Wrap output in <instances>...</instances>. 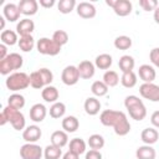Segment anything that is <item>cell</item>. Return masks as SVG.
I'll list each match as a JSON object with an SVG mask.
<instances>
[{
  "label": "cell",
  "instance_id": "cell-1",
  "mask_svg": "<svg viewBox=\"0 0 159 159\" xmlns=\"http://www.w3.org/2000/svg\"><path fill=\"white\" fill-rule=\"evenodd\" d=\"M99 122L106 127H112L114 133L119 137H124L130 132V123L122 111L104 109L99 114Z\"/></svg>",
  "mask_w": 159,
  "mask_h": 159
},
{
  "label": "cell",
  "instance_id": "cell-2",
  "mask_svg": "<svg viewBox=\"0 0 159 159\" xmlns=\"http://www.w3.org/2000/svg\"><path fill=\"white\" fill-rule=\"evenodd\" d=\"M6 123H10L15 130H24L26 128L25 116L10 106H6L0 114V125H5Z\"/></svg>",
  "mask_w": 159,
  "mask_h": 159
},
{
  "label": "cell",
  "instance_id": "cell-3",
  "mask_svg": "<svg viewBox=\"0 0 159 159\" xmlns=\"http://www.w3.org/2000/svg\"><path fill=\"white\" fill-rule=\"evenodd\" d=\"M124 107L128 111L129 117L134 120H143L147 117V108L138 96H127L124 99Z\"/></svg>",
  "mask_w": 159,
  "mask_h": 159
},
{
  "label": "cell",
  "instance_id": "cell-4",
  "mask_svg": "<svg viewBox=\"0 0 159 159\" xmlns=\"http://www.w3.org/2000/svg\"><path fill=\"white\" fill-rule=\"evenodd\" d=\"M5 86L9 91L16 93L21 89H26L30 86V75L25 72H14L7 76Z\"/></svg>",
  "mask_w": 159,
  "mask_h": 159
},
{
  "label": "cell",
  "instance_id": "cell-5",
  "mask_svg": "<svg viewBox=\"0 0 159 159\" xmlns=\"http://www.w3.org/2000/svg\"><path fill=\"white\" fill-rule=\"evenodd\" d=\"M24 65V58L17 52L9 53L4 60L0 61V73L4 76H9L14 73V71L20 70Z\"/></svg>",
  "mask_w": 159,
  "mask_h": 159
},
{
  "label": "cell",
  "instance_id": "cell-6",
  "mask_svg": "<svg viewBox=\"0 0 159 159\" xmlns=\"http://www.w3.org/2000/svg\"><path fill=\"white\" fill-rule=\"evenodd\" d=\"M36 50L41 55L46 56H56L61 52V46L57 45L52 39L48 37H41L36 42Z\"/></svg>",
  "mask_w": 159,
  "mask_h": 159
},
{
  "label": "cell",
  "instance_id": "cell-7",
  "mask_svg": "<svg viewBox=\"0 0 159 159\" xmlns=\"http://www.w3.org/2000/svg\"><path fill=\"white\" fill-rule=\"evenodd\" d=\"M43 155V149L36 143H25L20 148L21 159H41Z\"/></svg>",
  "mask_w": 159,
  "mask_h": 159
},
{
  "label": "cell",
  "instance_id": "cell-8",
  "mask_svg": "<svg viewBox=\"0 0 159 159\" xmlns=\"http://www.w3.org/2000/svg\"><path fill=\"white\" fill-rule=\"evenodd\" d=\"M139 94L150 102H159V86L155 83H142L139 86Z\"/></svg>",
  "mask_w": 159,
  "mask_h": 159
},
{
  "label": "cell",
  "instance_id": "cell-9",
  "mask_svg": "<svg viewBox=\"0 0 159 159\" xmlns=\"http://www.w3.org/2000/svg\"><path fill=\"white\" fill-rule=\"evenodd\" d=\"M80 78L81 77H80L78 68L77 66H73V65L66 66L61 73V80L66 86H75L80 81Z\"/></svg>",
  "mask_w": 159,
  "mask_h": 159
},
{
  "label": "cell",
  "instance_id": "cell-10",
  "mask_svg": "<svg viewBox=\"0 0 159 159\" xmlns=\"http://www.w3.org/2000/svg\"><path fill=\"white\" fill-rule=\"evenodd\" d=\"M76 11H77V15L82 19H93L97 14L94 5L88 1H82V2L77 4Z\"/></svg>",
  "mask_w": 159,
  "mask_h": 159
},
{
  "label": "cell",
  "instance_id": "cell-11",
  "mask_svg": "<svg viewBox=\"0 0 159 159\" xmlns=\"http://www.w3.org/2000/svg\"><path fill=\"white\" fill-rule=\"evenodd\" d=\"M42 135V132L40 129L39 125L32 124V125H27L24 130H22V139L26 143H36Z\"/></svg>",
  "mask_w": 159,
  "mask_h": 159
},
{
  "label": "cell",
  "instance_id": "cell-12",
  "mask_svg": "<svg viewBox=\"0 0 159 159\" xmlns=\"http://www.w3.org/2000/svg\"><path fill=\"white\" fill-rule=\"evenodd\" d=\"M138 76L143 81V83H153L155 77H157V72H155V68L152 65L144 63V65L139 66Z\"/></svg>",
  "mask_w": 159,
  "mask_h": 159
},
{
  "label": "cell",
  "instance_id": "cell-13",
  "mask_svg": "<svg viewBox=\"0 0 159 159\" xmlns=\"http://www.w3.org/2000/svg\"><path fill=\"white\" fill-rule=\"evenodd\" d=\"M2 15H4V17H5L7 21L15 22V21H17V20L20 19L21 12H20V9H19V6H17L16 4H14V2H7V4H5L4 7H2Z\"/></svg>",
  "mask_w": 159,
  "mask_h": 159
},
{
  "label": "cell",
  "instance_id": "cell-14",
  "mask_svg": "<svg viewBox=\"0 0 159 159\" xmlns=\"http://www.w3.org/2000/svg\"><path fill=\"white\" fill-rule=\"evenodd\" d=\"M77 68H78V72H80V77L83 78V80H89L96 73V66H94V63L91 62V61H88V60L81 61L78 63Z\"/></svg>",
  "mask_w": 159,
  "mask_h": 159
},
{
  "label": "cell",
  "instance_id": "cell-15",
  "mask_svg": "<svg viewBox=\"0 0 159 159\" xmlns=\"http://www.w3.org/2000/svg\"><path fill=\"white\" fill-rule=\"evenodd\" d=\"M47 116V108L42 103H35L30 108V119L35 123H41Z\"/></svg>",
  "mask_w": 159,
  "mask_h": 159
},
{
  "label": "cell",
  "instance_id": "cell-16",
  "mask_svg": "<svg viewBox=\"0 0 159 159\" xmlns=\"http://www.w3.org/2000/svg\"><path fill=\"white\" fill-rule=\"evenodd\" d=\"M17 6L20 12L25 16H32L39 11V2L36 0H21Z\"/></svg>",
  "mask_w": 159,
  "mask_h": 159
},
{
  "label": "cell",
  "instance_id": "cell-17",
  "mask_svg": "<svg viewBox=\"0 0 159 159\" xmlns=\"http://www.w3.org/2000/svg\"><path fill=\"white\" fill-rule=\"evenodd\" d=\"M112 9H113L116 15H118L120 17H124V16H128L132 12L133 5L129 0H116L114 6Z\"/></svg>",
  "mask_w": 159,
  "mask_h": 159
},
{
  "label": "cell",
  "instance_id": "cell-18",
  "mask_svg": "<svg viewBox=\"0 0 159 159\" xmlns=\"http://www.w3.org/2000/svg\"><path fill=\"white\" fill-rule=\"evenodd\" d=\"M35 30V22L27 17L20 20L17 24H16V32L17 35L21 37V36H27V35H31Z\"/></svg>",
  "mask_w": 159,
  "mask_h": 159
},
{
  "label": "cell",
  "instance_id": "cell-19",
  "mask_svg": "<svg viewBox=\"0 0 159 159\" xmlns=\"http://www.w3.org/2000/svg\"><path fill=\"white\" fill-rule=\"evenodd\" d=\"M140 139L144 144H148V145H153L158 142L159 139V132L154 128V127H148L145 129L142 130L140 133Z\"/></svg>",
  "mask_w": 159,
  "mask_h": 159
},
{
  "label": "cell",
  "instance_id": "cell-20",
  "mask_svg": "<svg viewBox=\"0 0 159 159\" xmlns=\"http://www.w3.org/2000/svg\"><path fill=\"white\" fill-rule=\"evenodd\" d=\"M101 102L97 97H88L84 103H83V108H84V112L88 114V116H96L101 111Z\"/></svg>",
  "mask_w": 159,
  "mask_h": 159
},
{
  "label": "cell",
  "instance_id": "cell-21",
  "mask_svg": "<svg viewBox=\"0 0 159 159\" xmlns=\"http://www.w3.org/2000/svg\"><path fill=\"white\" fill-rule=\"evenodd\" d=\"M41 97L47 103H56L58 97H60V93H58V89L55 86L50 84V86H46L41 89Z\"/></svg>",
  "mask_w": 159,
  "mask_h": 159
},
{
  "label": "cell",
  "instance_id": "cell-22",
  "mask_svg": "<svg viewBox=\"0 0 159 159\" xmlns=\"http://www.w3.org/2000/svg\"><path fill=\"white\" fill-rule=\"evenodd\" d=\"M135 157H137V159H155L157 152L152 145L144 144V145H140L137 148Z\"/></svg>",
  "mask_w": 159,
  "mask_h": 159
},
{
  "label": "cell",
  "instance_id": "cell-23",
  "mask_svg": "<svg viewBox=\"0 0 159 159\" xmlns=\"http://www.w3.org/2000/svg\"><path fill=\"white\" fill-rule=\"evenodd\" d=\"M51 144L58 147V148H63L65 145L68 144V133H66L65 130H55L51 134Z\"/></svg>",
  "mask_w": 159,
  "mask_h": 159
},
{
  "label": "cell",
  "instance_id": "cell-24",
  "mask_svg": "<svg viewBox=\"0 0 159 159\" xmlns=\"http://www.w3.org/2000/svg\"><path fill=\"white\" fill-rule=\"evenodd\" d=\"M62 129L66 133H73L78 129L80 127V120L77 119V117L75 116H67L62 119Z\"/></svg>",
  "mask_w": 159,
  "mask_h": 159
},
{
  "label": "cell",
  "instance_id": "cell-25",
  "mask_svg": "<svg viewBox=\"0 0 159 159\" xmlns=\"http://www.w3.org/2000/svg\"><path fill=\"white\" fill-rule=\"evenodd\" d=\"M17 32L12 31V30H4L0 34V40L1 43L6 45V46H14L15 43H19V37H17Z\"/></svg>",
  "mask_w": 159,
  "mask_h": 159
},
{
  "label": "cell",
  "instance_id": "cell-26",
  "mask_svg": "<svg viewBox=\"0 0 159 159\" xmlns=\"http://www.w3.org/2000/svg\"><path fill=\"white\" fill-rule=\"evenodd\" d=\"M112 63H113V58L109 53H101L94 60V66L99 70H107L108 71V68L112 66Z\"/></svg>",
  "mask_w": 159,
  "mask_h": 159
},
{
  "label": "cell",
  "instance_id": "cell-27",
  "mask_svg": "<svg viewBox=\"0 0 159 159\" xmlns=\"http://www.w3.org/2000/svg\"><path fill=\"white\" fill-rule=\"evenodd\" d=\"M118 66H119V70L122 71V73L129 72V71H133V68L135 66V61L130 55H123L118 61Z\"/></svg>",
  "mask_w": 159,
  "mask_h": 159
},
{
  "label": "cell",
  "instance_id": "cell-28",
  "mask_svg": "<svg viewBox=\"0 0 159 159\" xmlns=\"http://www.w3.org/2000/svg\"><path fill=\"white\" fill-rule=\"evenodd\" d=\"M19 47L22 52H30L34 50V47L36 46L35 43V39L32 37V35H27V36H21L19 39Z\"/></svg>",
  "mask_w": 159,
  "mask_h": 159
},
{
  "label": "cell",
  "instance_id": "cell-29",
  "mask_svg": "<svg viewBox=\"0 0 159 159\" xmlns=\"http://www.w3.org/2000/svg\"><path fill=\"white\" fill-rule=\"evenodd\" d=\"M25 103H26L25 102V97L22 94L17 93V92L10 94L9 98H7V106H10V107H12V108H15L17 111L22 109L24 106H25Z\"/></svg>",
  "mask_w": 159,
  "mask_h": 159
},
{
  "label": "cell",
  "instance_id": "cell-30",
  "mask_svg": "<svg viewBox=\"0 0 159 159\" xmlns=\"http://www.w3.org/2000/svg\"><path fill=\"white\" fill-rule=\"evenodd\" d=\"M50 117L53 118V119H58V118H62L66 113V104L57 101L56 103H52V106L50 107Z\"/></svg>",
  "mask_w": 159,
  "mask_h": 159
},
{
  "label": "cell",
  "instance_id": "cell-31",
  "mask_svg": "<svg viewBox=\"0 0 159 159\" xmlns=\"http://www.w3.org/2000/svg\"><path fill=\"white\" fill-rule=\"evenodd\" d=\"M86 148H87V143L82 138H73L70 140V149L68 150H71L78 155L86 153Z\"/></svg>",
  "mask_w": 159,
  "mask_h": 159
},
{
  "label": "cell",
  "instance_id": "cell-32",
  "mask_svg": "<svg viewBox=\"0 0 159 159\" xmlns=\"http://www.w3.org/2000/svg\"><path fill=\"white\" fill-rule=\"evenodd\" d=\"M137 78H138V77H137V75L134 73V71L124 72V73H122V76H120V83H122V86L125 87V88H133V87L137 84V82H138Z\"/></svg>",
  "mask_w": 159,
  "mask_h": 159
},
{
  "label": "cell",
  "instance_id": "cell-33",
  "mask_svg": "<svg viewBox=\"0 0 159 159\" xmlns=\"http://www.w3.org/2000/svg\"><path fill=\"white\" fill-rule=\"evenodd\" d=\"M62 148H58L53 144H48L43 149V157L45 159H60L62 158Z\"/></svg>",
  "mask_w": 159,
  "mask_h": 159
},
{
  "label": "cell",
  "instance_id": "cell-34",
  "mask_svg": "<svg viewBox=\"0 0 159 159\" xmlns=\"http://www.w3.org/2000/svg\"><path fill=\"white\" fill-rule=\"evenodd\" d=\"M106 84H107V87L109 88V87H116L118 83H119V81H120V78H119V76H118V73L116 72V71H113V70H108V71H106L104 72V75H103V80H102Z\"/></svg>",
  "mask_w": 159,
  "mask_h": 159
},
{
  "label": "cell",
  "instance_id": "cell-35",
  "mask_svg": "<svg viewBox=\"0 0 159 159\" xmlns=\"http://www.w3.org/2000/svg\"><path fill=\"white\" fill-rule=\"evenodd\" d=\"M91 92L94 97H103L108 93V87L103 81H94L91 86Z\"/></svg>",
  "mask_w": 159,
  "mask_h": 159
},
{
  "label": "cell",
  "instance_id": "cell-36",
  "mask_svg": "<svg viewBox=\"0 0 159 159\" xmlns=\"http://www.w3.org/2000/svg\"><path fill=\"white\" fill-rule=\"evenodd\" d=\"M87 144L89 145L91 149L99 150V149H102L104 147L106 142H104L103 135H101V134H92V135H89V138L87 140Z\"/></svg>",
  "mask_w": 159,
  "mask_h": 159
},
{
  "label": "cell",
  "instance_id": "cell-37",
  "mask_svg": "<svg viewBox=\"0 0 159 159\" xmlns=\"http://www.w3.org/2000/svg\"><path fill=\"white\" fill-rule=\"evenodd\" d=\"M114 47L117 50L125 51L132 47V39L127 35H120V36L116 37V40H114Z\"/></svg>",
  "mask_w": 159,
  "mask_h": 159
},
{
  "label": "cell",
  "instance_id": "cell-38",
  "mask_svg": "<svg viewBox=\"0 0 159 159\" xmlns=\"http://www.w3.org/2000/svg\"><path fill=\"white\" fill-rule=\"evenodd\" d=\"M30 86L35 89H42L45 86V82H43V78L40 73V71H34L30 73Z\"/></svg>",
  "mask_w": 159,
  "mask_h": 159
},
{
  "label": "cell",
  "instance_id": "cell-39",
  "mask_svg": "<svg viewBox=\"0 0 159 159\" xmlns=\"http://www.w3.org/2000/svg\"><path fill=\"white\" fill-rule=\"evenodd\" d=\"M77 6L76 0H60L57 2V9L61 14H70Z\"/></svg>",
  "mask_w": 159,
  "mask_h": 159
},
{
  "label": "cell",
  "instance_id": "cell-40",
  "mask_svg": "<svg viewBox=\"0 0 159 159\" xmlns=\"http://www.w3.org/2000/svg\"><path fill=\"white\" fill-rule=\"evenodd\" d=\"M57 45H60L61 47L63 45H66L68 42V34L65 31V30H56L51 37Z\"/></svg>",
  "mask_w": 159,
  "mask_h": 159
},
{
  "label": "cell",
  "instance_id": "cell-41",
  "mask_svg": "<svg viewBox=\"0 0 159 159\" xmlns=\"http://www.w3.org/2000/svg\"><path fill=\"white\" fill-rule=\"evenodd\" d=\"M139 6L144 11H154L159 6V2L157 0H139Z\"/></svg>",
  "mask_w": 159,
  "mask_h": 159
},
{
  "label": "cell",
  "instance_id": "cell-42",
  "mask_svg": "<svg viewBox=\"0 0 159 159\" xmlns=\"http://www.w3.org/2000/svg\"><path fill=\"white\" fill-rule=\"evenodd\" d=\"M39 71H40V73H41V76L43 78L45 86H50L52 83V81H53V73H52V71L48 70V68H45V67L43 68H40Z\"/></svg>",
  "mask_w": 159,
  "mask_h": 159
},
{
  "label": "cell",
  "instance_id": "cell-43",
  "mask_svg": "<svg viewBox=\"0 0 159 159\" xmlns=\"http://www.w3.org/2000/svg\"><path fill=\"white\" fill-rule=\"evenodd\" d=\"M149 60L153 63V66L159 68V47H154L149 52Z\"/></svg>",
  "mask_w": 159,
  "mask_h": 159
},
{
  "label": "cell",
  "instance_id": "cell-44",
  "mask_svg": "<svg viewBox=\"0 0 159 159\" xmlns=\"http://www.w3.org/2000/svg\"><path fill=\"white\" fill-rule=\"evenodd\" d=\"M84 159H102V153L99 150L89 149L88 152H86Z\"/></svg>",
  "mask_w": 159,
  "mask_h": 159
},
{
  "label": "cell",
  "instance_id": "cell-45",
  "mask_svg": "<svg viewBox=\"0 0 159 159\" xmlns=\"http://www.w3.org/2000/svg\"><path fill=\"white\" fill-rule=\"evenodd\" d=\"M150 123L154 128H159V111H154L150 116Z\"/></svg>",
  "mask_w": 159,
  "mask_h": 159
},
{
  "label": "cell",
  "instance_id": "cell-46",
  "mask_svg": "<svg viewBox=\"0 0 159 159\" xmlns=\"http://www.w3.org/2000/svg\"><path fill=\"white\" fill-rule=\"evenodd\" d=\"M55 4H56L55 0H40V1H39V5L42 6V7H45V9H50V7H52Z\"/></svg>",
  "mask_w": 159,
  "mask_h": 159
},
{
  "label": "cell",
  "instance_id": "cell-47",
  "mask_svg": "<svg viewBox=\"0 0 159 159\" xmlns=\"http://www.w3.org/2000/svg\"><path fill=\"white\" fill-rule=\"evenodd\" d=\"M62 159H80V155L71 152V150H67L63 155H62Z\"/></svg>",
  "mask_w": 159,
  "mask_h": 159
},
{
  "label": "cell",
  "instance_id": "cell-48",
  "mask_svg": "<svg viewBox=\"0 0 159 159\" xmlns=\"http://www.w3.org/2000/svg\"><path fill=\"white\" fill-rule=\"evenodd\" d=\"M7 55H9V53H7V46L4 45V43H1V45H0V61L4 60Z\"/></svg>",
  "mask_w": 159,
  "mask_h": 159
},
{
  "label": "cell",
  "instance_id": "cell-49",
  "mask_svg": "<svg viewBox=\"0 0 159 159\" xmlns=\"http://www.w3.org/2000/svg\"><path fill=\"white\" fill-rule=\"evenodd\" d=\"M153 17H154V21L159 25V6L154 10V12H153Z\"/></svg>",
  "mask_w": 159,
  "mask_h": 159
},
{
  "label": "cell",
  "instance_id": "cell-50",
  "mask_svg": "<svg viewBox=\"0 0 159 159\" xmlns=\"http://www.w3.org/2000/svg\"><path fill=\"white\" fill-rule=\"evenodd\" d=\"M5 20H6V19L4 17V15H1V16H0V22H1V25H0V29H1L2 31L5 30Z\"/></svg>",
  "mask_w": 159,
  "mask_h": 159
},
{
  "label": "cell",
  "instance_id": "cell-51",
  "mask_svg": "<svg viewBox=\"0 0 159 159\" xmlns=\"http://www.w3.org/2000/svg\"><path fill=\"white\" fill-rule=\"evenodd\" d=\"M114 2H116V0H106V4H107L109 7H113V6H114Z\"/></svg>",
  "mask_w": 159,
  "mask_h": 159
}]
</instances>
